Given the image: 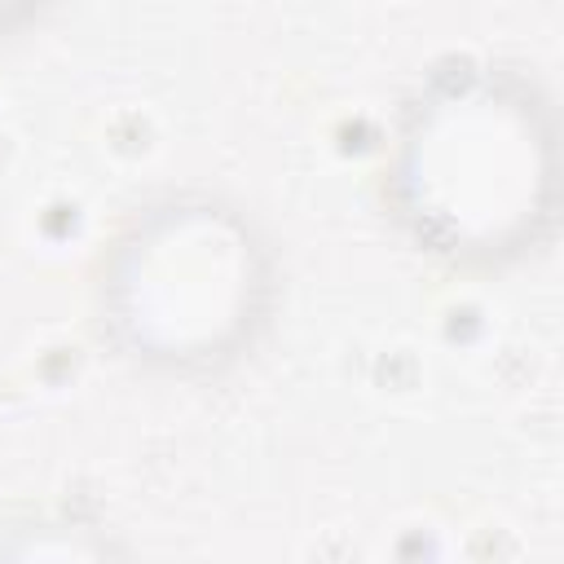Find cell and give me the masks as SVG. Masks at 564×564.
I'll list each match as a JSON object with an SVG mask.
<instances>
[{"instance_id": "2", "label": "cell", "mask_w": 564, "mask_h": 564, "mask_svg": "<svg viewBox=\"0 0 564 564\" xmlns=\"http://www.w3.org/2000/svg\"><path fill=\"white\" fill-rule=\"evenodd\" d=\"M9 4H13V0H0V9H9Z\"/></svg>"}, {"instance_id": "1", "label": "cell", "mask_w": 564, "mask_h": 564, "mask_svg": "<svg viewBox=\"0 0 564 564\" xmlns=\"http://www.w3.org/2000/svg\"><path fill=\"white\" fill-rule=\"evenodd\" d=\"M427 185H441L463 172V181L441 189L436 220L471 242H511L533 234V220L546 212V132L538 110L502 93H467L445 101L427 123Z\"/></svg>"}]
</instances>
